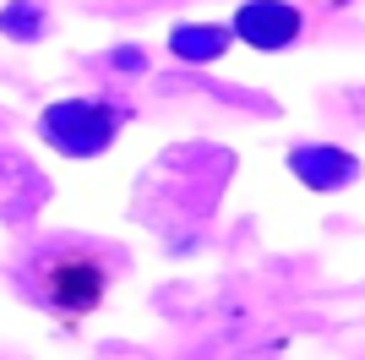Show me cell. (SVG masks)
Listing matches in <instances>:
<instances>
[{"mask_svg": "<svg viewBox=\"0 0 365 360\" xmlns=\"http://www.w3.org/2000/svg\"><path fill=\"white\" fill-rule=\"evenodd\" d=\"M229 44V33L224 28H202V22H191V28H180L175 39H169V49L180 60H218Z\"/></svg>", "mask_w": 365, "mask_h": 360, "instance_id": "obj_5", "label": "cell"}, {"mask_svg": "<svg viewBox=\"0 0 365 360\" xmlns=\"http://www.w3.org/2000/svg\"><path fill=\"white\" fill-rule=\"evenodd\" d=\"M115 131H120V109L98 104V99H71V104L44 109V136L61 153H71V159L104 153L109 142H115Z\"/></svg>", "mask_w": 365, "mask_h": 360, "instance_id": "obj_2", "label": "cell"}, {"mask_svg": "<svg viewBox=\"0 0 365 360\" xmlns=\"http://www.w3.org/2000/svg\"><path fill=\"white\" fill-rule=\"evenodd\" d=\"M109 256L93 251V246H55V251L38 256L33 268V295L44 300L55 316L76 322V316L98 311V300L109 289Z\"/></svg>", "mask_w": 365, "mask_h": 360, "instance_id": "obj_1", "label": "cell"}, {"mask_svg": "<svg viewBox=\"0 0 365 360\" xmlns=\"http://www.w3.org/2000/svg\"><path fill=\"white\" fill-rule=\"evenodd\" d=\"M38 22H44L38 0H16V6H6V16H0V28L11 33V39H33V33H38Z\"/></svg>", "mask_w": 365, "mask_h": 360, "instance_id": "obj_6", "label": "cell"}, {"mask_svg": "<svg viewBox=\"0 0 365 360\" xmlns=\"http://www.w3.org/2000/svg\"><path fill=\"white\" fill-rule=\"evenodd\" d=\"M294 175L311 180L317 191H333V186H344V180H354V159L338 148H300L294 153Z\"/></svg>", "mask_w": 365, "mask_h": 360, "instance_id": "obj_4", "label": "cell"}, {"mask_svg": "<svg viewBox=\"0 0 365 360\" xmlns=\"http://www.w3.org/2000/svg\"><path fill=\"white\" fill-rule=\"evenodd\" d=\"M300 28H305V16L294 11V6H284V0H251V6H240V16H235V33H240L245 44H257V49L294 44Z\"/></svg>", "mask_w": 365, "mask_h": 360, "instance_id": "obj_3", "label": "cell"}]
</instances>
